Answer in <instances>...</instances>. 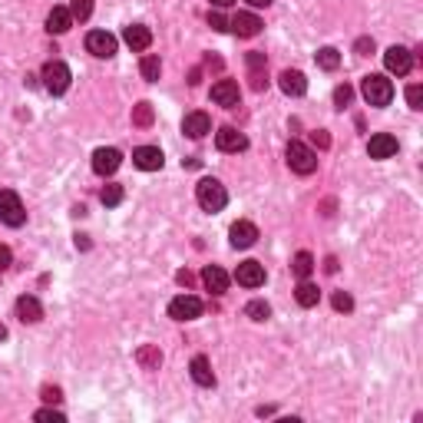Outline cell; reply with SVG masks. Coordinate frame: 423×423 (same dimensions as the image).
<instances>
[{"mask_svg": "<svg viewBox=\"0 0 423 423\" xmlns=\"http://www.w3.org/2000/svg\"><path fill=\"white\" fill-rule=\"evenodd\" d=\"M324 271H327V275H334V271H337V258H327L324 261Z\"/></svg>", "mask_w": 423, "mask_h": 423, "instance_id": "44", "label": "cell"}, {"mask_svg": "<svg viewBox=\"0 0 423 423\" xmlns=\"http://www.w3.org/2000/svg\"><path fill=\"white\" fill-rule=\"evenodd\" d=\"M40 394H43V400H47V404H60V400H63V397H60V387H43Z\"/></svg>", "mask_w": 423, "mask_h": 423, "instance_id": "38", "label": "cell"}, {"mask_svg": "<svg viewBox=\"0 0 423 423\" xmlns=\"http://www.w3.org/2000/svg\"><path fill=\"white\" fill-rule=\"evenodd\" d=\"M195 202L202 205L205 211H221L229 205V192H225V185L219 179H202L195 185Z\"/></svg>", "mask_w": 423, "mask_h": 423, "instance_id": "1", "label": "cell"}, {"mask_svg": "<svg viewBox=\"0 0 423 423\" xmlns=\"http://www.w3.org/2000/svg\"><path fill=\"white\" fill-rule=\"evenodd\" d=\"M17 317L23 321V324H37L40 317H43L40 301L33 298V295H23V298H17Z\"/></svg>", "mask_w": 423, "mask_h": 423, "instance_id": "20", "label": "cell"}, {"mask_svg": "<svg viewBox=\"0 0 423 423\" xmlns=\"http://www.w3.org/2000/svg\"><path fill=\"white\" fill-rule=\"evenodd\" d=\"M235 281L241 288H261L265 285V265L261 261H241L235 268Z\"/></svg>", "mask_w": 423, "mask_h": 423, "instance_id": "8", "label": "cell"}, {"mask_svg": "<svg viewBox=\"0 0 423 423\" xmlns=\"http://www.w3.org/2000/svg\"><path fill=\"white\" fill-rule=\"evenodd\" d=\"M384 63L390 73H397V77H407L410 73V67H414V57H410V50L407 47H390L384 53Z\"/></svg>", "mask_w": 423, "mask_h": 423, "instance_id": "12", "label": "cell"}, {"mask_svg": "<svg viewBox=\"0 0 423 423\" xmlns=\"http://www.w3.org/2000/svg\"><path fill=\"white\" fill-rule=\"evenodd\" d=\"M261 27H265V23H261L255 13H235V17L229 20V30H235L238 37H258Z\"/></svg>", "mask_w": 423, "mask_h": 423, "instance_id": "18", "label": "cell"}, {"mask_svg": "<svg viewBox=\"0 0 423 423\" xmlns=\"http://www.w3.org/2000/svg\"><path fill=\"white\" fill-rule=\"evenodd\" d=\"M89 13H93V0H70V17L73 20H89Z\"/></svg>", "mask_w": 423, "mask_h": 423, "instance_id": "29", "label": "cell"}, {"mask_svg": "<svg viewBox=\"0 0 423 423\" xmlns=\"http://www.w3.org/2000/svg\"><path fill=\"white\" fill-rule=\"evenodd\" d=\"M70 79H73V73H70V67L60 63V60H50L47 67H43V87H47V93H53V97L67 93Z\"/></svg>", "mask_w": 423, "mask_h": 423, "instance_id": "5", "label": "cell"}, {"mask_svg": "<svg viewBox=\"0 0 423 423\" xmlns=\"http://www.w3.org/2000/svg\"><path fill=\"white\" fill-rule=\"evenodd\" d=\"M278 87L281 93H288V97H304V89H308V79L301 70H285L278 77Z\"/></svg>", "mask_w": 423, "mask_h": 423, "instance_id": "19", "label": "cell"}, {"mask_svg": "<svg viewBox=\"0 0 423 423\" xmlns=\"http://www.w3.org/2000/svg\"><path fill=\"white\" fill-rule=\"evenodd\" d=\"M215 145H219L221 153H241V149H248V136L238 133L235 126H221L219 133H215Z\"/></svg>", "mask_w": 423, "mask_h": 423, "instance_id": "7", "label": "cell"}, {"mask_svg": "<svg viewBox=\"0 0 423 423\" xmlns=\"http://www.w3.org/2000/svg\"><path fill=\"white\" fill-rule=\"evenodd\" d=\"M37 420H40V423H50V420H53V423H63L67 417L60 414V410H50V407H47V410H37Z\"/></svg>", "mask_w": 423, "mask_h": 423, "instance_id": "36", "label": "cell"}, {"mask_svg": "<svg viewBox=\"0 0 423 423\" xmlns=\"http://www.w3.org/2000/svg\"><path fill=\"white\" fill-rule=\"evenodd\" d=\"M189 370H192V380L199 387H215V374H211V364H209V357H192V367H189Z\"/></svg>", "mask_w": 423, "mask_h": 423, "instance_id": "22", "label": "cell"}, {"mask_svg": "<svg viewBox=\"0 0 423 423\" xmlns=\"http://www.w3.org/2000/svg\"><path fill=\"white\" fill-rule=\"evenodd\" d=\"M10 261H13V255H10V248H7V245H0V271H4V268H10Z\"/></svg>", "mask_w": 423, "mask_h": 423, "instance_id": "41", "label": "cell"}, {"mask_svg": "<svg viewBox=\"0 0 423 423\" xmlns=\"http://www.w3.org/2000/svg\"><path fill=\"white\" fill-rule=\"evenodd\" d=\"M311 139H314V145H321V149H327V145H331V139H327L324 129H317V133H311Z\"/></svg>", "mask_w": 423, "mask_h": 423, "instance_id": "40", "label": "cell"}, {"mask_svg": "<svg viewBox=\"0 0 423 423\" xmlns=\"http://www.w3.org/2000/svg\"><path fill=\"white\" fill-rule=\"evenodd\" d=\"M175 281H179V285H185V288H189V285H192V275H189V271H179V275H175Z\"/></svg>", "mask_w": 423, "mask_h": 423, "instance_id": "43", "label": "cell"}, {"mask_svg": "<svg viewBox=\"0 0 423 423\" xmlns=\"http://www.w3.org/2000/svg\"><path fill=\"white\" fill-rule=\"evenodd\" d=\"M182 133L189 136V139H202V136L211 133V119L209 113H202V109H195V113H189L182 119Z\"/></svg>", "mask_w": 423, "mask_h": 423, "instance_id": "14", "label": "cell"}, {"mask_svg": "<svg viewBox=\"0 0 423 423\" xmlns=\"http://www.w3.org/2000/svg\"><path fill=\"white\" fill-rule=\"evenodd\" d=\"M139 70H143V79L155 83V79H159V73H163V63H159V57H143Z\"/></svg>", "mask_w": 423, "mask_h": 423, "instance_id": "27", "label": "cell"}, {"mask_svg": "<svg viewBox=\"0 0 423 423\" xmlns=\"http://www.w3.org/2000/svg\"><path fill=\"white\" fill-rule=\"evenodd\" d=\"M99 199H103L106 209H116V205L123 202V185H106L103 192H99Z\"/></svg>", "mask_w": 423, "mask_h": 423, "instance_id": "30", "label": "cell"}, {"mask_svg": "<svg viewBox=\"0 0 423 423\" xmlns=\"http://www.w3.org/2000/svg\"><path fill=\"white\" fill-rule=\"evenodd\" d=\"M248 4H251V7H268L271 0H248Z\"/></svg>", "mask_w": 423, "mask_h": 423, "instance_id": "46", "label": "cell"}, {"mask_svg": "<svg viewBox=\"0 0 423 423\" xmlns=\"http://www.w3.org/2000/svg\"><path fill=\"white\" fill-rule=\"evenodd\" d=\"M133 126L145 129V126H153V103H139L133 109Z\"/></svg>", "mask_w": 423, "mask_h": 423, "instance_id": "28", "label": "cell"}, {"mask_svg": "<svg viewBox=\"0 0 423 423\" xmlns=\"http://www.w3.org/2000/svg\"><path fill=\"white\" fill-rule=\"evenodd\" d=\"M139 361H143L145 367H159L163 354H159V351H153V347H143V351H139Z\"/></svg>", "mask_w": 423, "mask_h": 423, "instance_id": "34", "label": "cell"}, {"mask_svg": "<svg viewBox=\"0 0 423 423\" xmlns=\"http://www.w3.org/2000/svg\"><path fill=\"white\" fill-rule=\"evenodd\" d=\"M351 99H354V89L347 87V83H344V87H337V89H334V106H337V109H344V106L351 103Z\"/></svg>", "mask_w": 423, "mask_h": 423, "instance_id": "33", "label": "cell"}, {"mask_svg": "<svg viewBox=\"0 0 423 423\" xmlns=\"http://www.w3.org/2000/svg\"><path fill=\"white\" fill-rule=\"evenodd\" d=\"M202 308L205 304L195 295H179L169 301V317L172 321H195V317H202Z\"/></svg>", "mask_w": 423, "mask_h": 423, "instance_id": "6", "label": "cell"}, {"mask_svg": "<svg viewBox=\"0 0 423 423\" xmlns=\"http://www.w3.org/2000/svg\"><path fill=\"white\" fill-rule=\"evenodd\" d=\"M317 67L321 70H337L341 67V53L334 47H321L317 50Z\"/></svg>", "mask_w": 423, "mask_h": 423, "instance_id": "26", "label": "cell"}, {"mask_svg": "<svg viewBox=\"0 0 423 423\" xmlns=\"http://www.w3.org/2000/svg\"><path fill=\"white\" fill-rule=\"evenodd\" d=\"M248 67H251V70L265 67V53H258V50H255V53H248Z\"/></svg>", "mask_w": 423, "mask_h": 423, "instance_id": "42", "label": "cell"}, {"mask_svg": "<svg viewBox=\"0 0 423 423\" xmlns=\"http://www.w3.org/2000/svg\"><path fill=\"white\" fill-rule=\"evenodd\" d=\"M87 50L99 60H109V57H116V37L106 33V30H93L87 37Z\"/></svg>", "mask_w": 423, "mask_h": 423, "instance_id": "10", "label": "cell"}, {"mask_svg": "<svg viewBox=\"0 0 423 423\" xmlns=\"http://www.w3.org/2000/svg\"><path fill=\"white\" fill-rule=\"evenodd\" d=\"M291 271H295L301 281L311 278V271H314V258H311L308 251H298V255H295V261H291Z\"/></svg>", "mask_w": 423, "mask_h": 423, "instance_id": "25", "label": "cell"}, {"mask_svg": "<svg viewBox=\"0 0 423 423\" xmlns=\"http://www.w3.org/2000/svg\"><path fill=\"white\" fill-rule=\"evenodd\" d=\"M331 304H334V311H354V298L347 295V291H334V298H331Z\"/></svg>", "mask_w": 423, "mask_h": 423, "instance_id": "32", "label": "cell"}, {"mask_svg": "<svg viewBox=\"0 0 423 423\" xmlns=\"http://www.w3.org/2000/svg\"><path fill=\"white\" fill-rule=\"evenodd\" d=\"M0 341H7V327L0 324Z\"/></svg>", "mask_w": 423, "mask_h": 423, "instance_id": "47", "label": "cell"}, {"mask_svg": "<svg viewBox=\"0 0 423 423\" xmlns=\"http://www.w3.org/2000/svg\"><path fill=\"white\" fill-rule=\"evenodd\" d=\"M238 99H241V89H238V83H235V79H219V83L211 87V103L225 106V109H235V106H238Z\"/></svg>", "mask_w": 423, "mask_h": 423, "instance_id": "11", "label": "cell"}, {"mask_svg": "<svg viewBox=\"0 0 423 423\" xmlns=\"http://www.w3.org/2000/svg\"><path fill=\"white\" fill-rule=\"evenodd\" d=\"M295 298H298L301 308H314L317 301H321V291H317V285H311L308 278L298 285V291H295Z\"/></svg>", "mask_w": 423, "mask_h": 423, "instance_id": "24", "label": "cell"}, {"mask_svg": "<svg viewBox=\"0 0 423 423\" xmlns=\"http://www.w3.org/2000/svg\"><path fill=\"white\" fill-rule=\"evenodd\" d=\"M229 241H231V248H251L258 241V229L251 221H235L229 229Z\"/></svg>", "mask_w": 423, "mask_h": 423, "instance_id": "13", "label": "cell"}, {"mask_svg": "<svg viewBox=\"0 0 423 423\" xmlns=\"http://www.w3.org/2000/svg\"><path fill=\"white\" fill-rule=\"evenodd\" d=\"M119 163H123V153L113 149V145H103V149L93 153V172L97 175H113L119 169Z\"/></svg>", "mask_w": 423, "mask_h": 423, "instance_id": "9", "label": "cell"}, {"mask_svg": "<svg viewBox=\"0 0 423 423\" xmlns=\"http://www.w3.org/2000/svg\"><path fill=\"white\" fill-rule=\"evenodd\" d=\"M357 53H361V57H367V53H370V50H374V40H370V37H361V40H357Z\"/></svg>", "mask_w": 423, "mask_h": 423, "instance_id": "39", "label": "cell"}, {"mask_svg": "<svg viewBox=\"0 0 423 423\" xmlns=\"http://www.w3.org/2000/svg\"><path fill=\"white\" fill-rule=\"evenodd\" d=\"M133 163L139 165L143 172H155V169H163L165 159H163V153H159L155 145H139V149L133 153Z\"/></svg>", "mask_w": 423, "mask_h": 423, "instance_id": "17", "label": "cell"}, {"mask_svg": "<svg viewBox=\"0 0 423 423\" xmlns=\"http://www.w3.org/2000/svg\"><path fill=\"white\" fill-rule=\"evenodd\" d=\"M73 27V17H70V7H53L47 17V30L50 33H67Z\"/></svg>", "mask_w": 423, "mask_h": 423, "instance_id": "23", "label": "cell"}, {"mask_svg": "<svg viewBox=\"0 0 423 423\" xmlns=\"http://www.w3.org/2000/svg\"><path fill=\"white\" fill-rule=\"evenodd\" d=\"M202 285L211 291V295H225V288H229V275L219 268V265H205L202 271Z\"/></svg>", "mask_w": 423, "mask_h": 423, "instance_id": "21", "label": "cell"}, {"mask_svg": "<svg viewBox=\"0 0 423 423\" xmlns=\"http://www.w3.org/2000/svg\"><path fill=\"white\" fill-rule=\"evenodd\" d=\"M0 221L10 225V229H20L27 221V209H23V202H20V195L13 189L0 192Z\"/></svg>", "mask_w": 423, "mask_h": 423, "instance_id": "3", "label": "cell"}, {"mask_svg": "<svg viewBox=\"0 0 423 423\" xmlns=\"http://www.w3.org/2000/svg\"><path fill=\"white\" fill-rule=\"evenodd\" d=\"M367 153H370V159H390V155H397V139H394L390 133L370 136V143H367Z\"/></svg>", "mask_w": 423, "mask_h": 423, "instance_id": "16", "label": "cell"}, {"mask_svg": "<svg viewBox=\"0 0 423 423\" xmlns=\"http://www.w3.org/2000/svg\"><path fill=\"white\" fill-rule=\"evenodd\" d=\"M407 103H410V109H423V87H410L407 89Z\"/></svg>", "mask_w": 423, "mask_h": 423, "instance_id": "35", "label": "cell"}, {"mask_svg": "<svg viewBox=\"0 0 423 423\" xmlns=\"http://www.w3.org/2000/svg\"><path fill=\"white\" fill-rule=\"evenodd\" d=\"M245 314H248L251 321H268V317H271V308L265 304V301H248V308H245Z\"/></svg>", "mask_w": 423, "mask_h": 423, "instance_id": "31", "label": "cell"}, {"mask_svg": "<svg viewBox=\"0 0 423 423\" xmlns=\"http://www.w3.org/2000/svg\"><path fill=\"white\" fill-rule=\"evenodd\" d=\"M209 27L219 30V33H225V30H229V20L221 17V13H209Z\"/></svg>", "mask_w": 423, "mask_h": 423, "instance_id": "37", "label": "cell"}, {"mask_svg": "<svg viewBox=\"0 0 423 423\" xmlns=\"http://www.w3.org/2000/svg\"><path fill=\"white\" fill-rule=\"evenodd\" d=\"M123 40L129 50L143 53V50H149V43H153V33H149V27H143V23H129V27L123 30Z\"/></svg>", "mask_w": 423, "mask_h": 423, "instance_id": "15", "label": "cell"}, {"mask_svg": "<svg viewBox=\"0 0 423 423\" xmlns=\"http://www.w3.org/2000/svg\"><path fill=\"white\" fill-rule=\"evenodd\" d=\"M288 165H291V172H298V175H311L317 169V153L311 149V145L304 143H288Z\"/></svg>", "mask_w": 423, "mask_h": 423, "instance_id": "4", "label": "cell"}, {"mask_svg": "<svg viewBox=\"0 0 423 423\" xmlns=\"http://www.w3.org/2000/svg\"><path fill=\"white\" fill-rule=\"evenodd\" d=\"M361 93H364V99L370 106H387L394 99V83L380 77V73H370V77L361 79Z\"/></svg>", "mask_w": 423, "mask_h": 423, "instance_id": "2", "label": "cell"}, {"mask_svg": "<svg viewBox=\"0 0 423 423\" xmlns=\"http://www.w3.org/2000/svg\"><path fill=\"white\" fill-rule=\"evenodd\" d=\"M211 4H215V7H231L235 0H211Z\"/></svg>", "mask_w": 423, "mask_h": 423, "instance_id": "45", "label": "cell"}]
</instances>
